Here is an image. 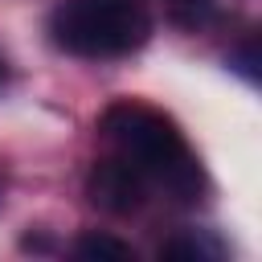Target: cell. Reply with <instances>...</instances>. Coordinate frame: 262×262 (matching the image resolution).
<instances>
[{
    "instance_id": "cell-1",
    "label": "cell",
    "mask_w": 262,
    "mask_h": 262,
    "mask_svg": "<svg viewBox=\"0 0 262 262\" xmlns=\"http://www.w3.org/2000/svg\"><path fill=\"white\" fill-rule=\"evenodd\" d=\"M98 135L119 160H127L151 188H160L176 205H196L209 192L196 151L164 111L139 98H119L98 115Z\"/></svg>"
},
{
    "instance_id": "cell-2",
    "label": "cell",
    "mask_w": 262,
    "mask_h": 262,
    "mask_svg": "<svg viewBox=\"0 0 262 262\" xmlns=\"http://www.w3.org/2000/svg\"><path fill=\"white\" fill-rule=\"evenodd\" d=\"M151 37V12L139 0H61L49 12V41L86 61L135 53Z\"/></svg>"
},
{
    "instance_id": "cell-3",
    "label": "cell",
    "mask_w": 262,
    "mask_h": 262,
    "mask_svg": "<svg viewBox=\"0 0 262 262\" xmlns=\"http://www.w3.org/2000/svg\"><path fill=\"white\" fill-rule=\"evenodd\" d=\"M147 192H151V184H147L127 160H119L115 151H111L106 160H98V164L90 168V176H86V196H90V205H98L102 213H115V217L139 213V209L147 205Z\"/></svg>"
},
{
    "instance_id": "cell-4",
    "label": "cell",
    "mask_w": 262,
    "mask_h": 262,
    "mask_svg": "<svg viewBox=\"0 0 262 262\" xmlns=\"http://www.w3.org/2000/svg\"><path fill=\"white\" fill-rule=\"evenodd\" d=\"M70 254L74 258H86V262H135V250L127 242H119L115 233H98V229L82 233L70 246Z\"/></svg>"
},
{
    "instance_id": "cell-5",
    "label": "cell",
    "mask_w": 262,
    "mask_h": 262,
    "mask_svg": "<svg viewBox=\"0 0 262 262\" xmlns=\"http://www.w3.org/2000/svg\"><path fill=\"white\" fill-rule=\"evenodd\" d=\"M160 258L164 262H217L221 250L213 242L196 237V233H180V237H172V242L160 246Z\"/></svg>"
},
{
    "instance_id": "cell-6",
    "label": "cell",
    "mask_w": 262,
    "mask_h": 262,
    "mask_svg": "<svg viewBox=\"0 0 262 262\" xmlns=\"http://www.w3.org/2000/svg\"><path fill=\"white\" fill-rule=\"evenodd\" d=\"M164 4H168L172 20L184 25V29H201V25H209L213 12H217V0H164Z\"/></svg>"
},
{
    "instance_id": "cell-7",
    "label": "cell",
    "mask_w": 262,
    "mask_h": 262,
    "mask_svg": "<svg viewBox=\"0 0 262 262\" xmlns=\"http://www.w3.org/2000/svg\"><path fill=\"white\" fill-rule=\"evenodd\" d=\"M229 61H237V70H242V74L254 82V78H258V70H254V66H258V53H254V37H246L242 53H229Z\"/></svg>"
},
{
    "instance_id": "cell-8",
    "label": "cell",
    "mask_w": 262,
    "mask_h": 262,
    "mask_svg": "<svg viewBox=\"0 0 262 262\" xmlns=\"http://www.w3.org/2000/svg\"><path fill=\"white\" fill-rule=\"evenodd\" d=\"M0 82H4V57H0Z\"/></svg>"
},
{
    "instance_id": "cell-9",
    "label": "cell",
    "mask_w": 262,
    "mask_h": 262,
    "mask_svg": "<svg viewBox=\"0 0 262 262\" xmlns=\"http://www.w3.org/2000/svg\"><path fill=\"white\" fill-rule=\"evenodd\" d=\"M0 205H4V188H0Z\"/></svg>"
}]
</instances>
